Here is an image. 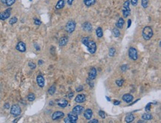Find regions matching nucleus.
I'll return each mask as SVG.
<instances>
[{"mask_svg":"<svg viewBox=\"0 0 161 123\" xmlns=\"http://www.w3.org/2000/svg\"><path fill=\"white\" fill-rule=\"evenodd\" d=\"M5 1H6V0H1V2H2L3 4H5Z\"/></svg>","mask_w":161,"mask_h":123,"instance_id":"50","label":"nucleus"},{"mask_svg":"<svg viewBox=\"0 0 161 123\" xmlns=\"http://www.w3.org/2000/svg\"><path fill=\"white\" fill-rule=\"evenodd\" d=\"M84 110V108L81 105H77V106H75L74 108H73V111L72 112L74 113L75 114H77V115H79V114H81L82 112Z\"/></svg>","mask_w":161,"mask_h":123,"instance_id":"14","label":"nucleus"},{"mask_svg":"<svg viewBox=\"0 0 161 123\" xmlns=\"http://www.w3.org/2000/svg\"><path fill=\"white\" fill-rule=\"evenodd\" d=\"M112 32H113V35H114V37H116V38H117V37H119L120 35V30H118V28H114V29L113 30V31H112Z\"/></svg>","mask_w":161,"mask_h":123,"instance_id":"27","label":"nucleus"},{"mask_svg":"<svg viewBox=\"0 0 161 123\" xmlns=\"http://www.w3.org/2000/svg\"><path fill=\"white\" fill-rule=\"evenodd\" d=\"M142 6H143L144 8H146L149 5V0H142Z\"/></svg>","mask_w":161,"mask_h":123,"instance_id":"30","label":"nucleus"},{"mask_svg":"<svg viewBox=\"0 0 161 123\" xmlns=\"http://www.w3.org/2000/svg\"><path fill=\"white\" fill-rule=\"evenodd\" d=\"M68 41V38L67 36H63V37H62V38H61V39H59V46H65L66 44H67Z\"/></svg>","mask_w":161,"mask_h":123,"instance_id":"18","label":"nucleus"},{"mask_svg":"<svg viewBox=\"0 0 161 123\" xmlns=\"http://www.w3.org/2000/svg\"><path fill=\"white\" fill-rule=\"evenodd\" d=\"M131 19H129V20H128V26H127V28H129L130 26H131Z\"/></svg>","mask_w":161,"mask_h":123,"instance_id":"43","label":"nucleus"},{"mask_svg":"<svg viewBox=\"0 0 161 123\" xmlns=\"http://www.w3.org/2000/svg\"><path fill=\"white\" fill-rule=\"evenodd\" d=\"M89 123H98L99 122V121L97 120V119H92V120H91L90 122H88Z\"/></svg>","mask_w":161,"mask_h":123,"instance_id":"42","label":"nucleus"},{"mask_svg":"<svg viewBox=\"0 0 161 123\" xmlns=\"http://www.w3.org/2000/svg\"><path fill=\"white\" fill-rule=\"evenodd\" d=\"M129 4H130V2L129 0L126 1L123 4V7H122V14H123L124 18H126L129 16H130L131 9L129 7Z\"/></svg>","mask_w":161,"mask_h":123,"instance_id":"3","label":"nucleus"},{"mask_svg":"<svg viewBox=\"0 0 161 123\" xmlns=\"http://www.w3.org/2000/svg\"><path fill=\"white\" fill-rule=\"evenodd\" d=\"M68 118L69 119L71 123H75L77 122V120L78 119V116L77 114H75L73 112H71L68 114Z\"/></svg>","mask_w":161,"mask_h":123,"instance_id":"11","label":"nucleus"},{"mask_svg":"<svg viewBox=\"0 0 161 123\" xmlns=\"http://www.w3.org/2000/svg\"><path fill=\"white\" fill-rule=\"evenodd\" d=\"M127 69V66L126 65H123L121 67V70L122 71V72H125V71Z\"/></svg>","mask_w":161,"mask_h":123,"instance_id":"40","label":"nucleus"},{"mask_svg":"<svg viewBox=\"0 0 161 123\" xmlns=\"http://www.w3.org/2000/svg\"><path fill=\"white\" fill-rule=\"evenodd\" d=\"M143 39L146 41L150 40L153 36V30L152 28L149 26H146L143 28V32H142Z\"/></svg>","mask_w":161,"mask_h":123,"instance_id":"2","label":"nucleus"},{"mask_svg":"<svg viewBox=\"0 0 161 123\" xmlns=\"http://www.w3.org/2000/svg\"><path fill=\"white\" fill-rule=\"evenodd\" d=\"M92 115H93L92 110L90 109V108H88V109H86V111H85V112H84V116H85V118H86V119H91V118L92 117Z\"/></svg>","mask_w":161,"mask_h":123,"instance_id":"17","label":"nucleus"},{"mask_svg":"<svg viewBox=\"0 0 161 123\" xmlns=\"http://www.w3.org/2000/svg\"><path fill=\"white\" fill-rule=\"evenodd\" d=\"M129 56L131 60H137V58H138L137 50L135 48H134V47H131V48L129 49Z\"/></svg>","mask_w":161,"mask_h":123,"instance_id":"6","label":"nucleus"},{"mask_svg":"<svg viewBox=\"0 0 161 123\" xmlns=\"http://www.w3.org/2000/svg\"><path fill=\"white\" fill-rule=\"evenodd\" d=\"M73 2H74V0H68V4H69V5H71Z\"/></svg>","mask_w":161,"mask_h":123,"instance_id":"48","label":"nucleus"},{"mask_svg":"<svg viewBox=\"0 0 161 123\" xmlns=\"http://www.w3.org/2000/svg\"><path fill=\"white\" fill-rule=\"evenodd\" d=\"M120 104V101L116 100V101L114 102V105H119Z\"/></svg>","mask_w":161,"mask_h":123,"instance_id":"44","label":"nucleus"},{"mask_svg":"<svg viewBox=\"0 0 161 123\" xmlns=\"http://www.w3.org/2000/svg\"><path fill=\"white\" fill-rule=\"evenodd\" d=\"M64 122H65V123H71V122H70V120H69V119H68V117H67V118H65V119H64Z\"/></svg>","mask_w":161,"mask_h":123,"instance_id":"46","label":"nucleus"},{"mask_svg":"<svg viewBox=\"0 0 161 123\" xmlns=\"http://www.w3.org/2000/svg\"><path fill=\"white\" fill-rule=\"evenodd\" d=\"M65 116L64 113L63 112H61V111H56L54 112L53 114H52V119L53 120H57L61 118H63Z\"/></svg>","mask_w":161,"mask_h":123,"instance_id":"10","label":"nucleus"},{"mask_svg":"<svg viewBox=\"0 0 161 123\" xmlns=\"http://www.w3.org/2000/svg\"><path fill=\"white\" fill-rule=\"evenodd\" d=\"M76 28V23L74 21H69L65 25V30L68 33H72L75 30Z\"/></svg>","mask_w":161,"mask_h":123,"instance_id":"5","label":"nucleus"},{"mask_svg":"<svg viewBox=\"0 0 161 123\" xmlns=\"http://www.w3.org/2000/svg\"><path fill=\"white\" fill-rule=\"evenodd\" d=\"M137 2H138V0H131V4H132L133 6H136V5H137Z\"/></svg>","mask_w":161,"mask_h":123,"instance_id":"39","label":"nucleus"},{"mask_svg":"<svg viewBox=\"0 0 161 123\" xmlns=\"http://www.w3.org/2000/svg\"><path fill=\"white\" fill-rule=\"evenodd\" d=\"M41 21L40 20H39V19H36V18H35L34 19V24L36 25H41Z\"/></svg>","mask_w":161,"mask_h":123,"instance_id":"38","label":"nucleus"},{"mask_svg":"<svg viewBox=\"0 0 161 123\" xmlns=\"http://www.w3.org/2000/svg\"><path fill=\"white\" fill-rule=\"evenodd\" d=\"M16 0H6L5 1V4L8 6H11L15 3Z\"/></svg>","mask_w":161,"mask_h":123,"instance_id":"29","label":"nucleus"},{"mask_svg":"<svg viewBox=\"0 0 161 123\" xmlns=\"http://www.w3.org/2000/svg\"><path fill=\"white\" fill-rule=\"evenodd\" d=\"M96 77H97V69L93 67L88 72V78L91 80H94Z\"/></svg>","mask_w":161,"mask_h":123,"instance_id":"13","label":"nucleus"},{"mask_svg":"<svg viewBox=\"0 0 161 123\" xmlns=\"http://www.w3.org/2000/svg\"><path fill=\"white\" fill-rule=\"evenodd\" d=\"M86 100V96L85 95V94H78V95L75 98V101L78 103L84 102Z\"/></svg>","mask_w":161,"mask_h":123,"instance_id":"12","label":"nucleus"},{"mask_svg":"<svg viewBox=\"0 0 161 123\" xmlns=\"http://www.w3.org/2000/svg\"><path fill=\"white\" fill-rule=\"evenodd\" d=\"M99 116H100L102 119H105V118H106V113H104V111H99Z\"/></svg>","mask_w":161,"mask_h":123,"instance_id":"34","label":"nucleus"},{"mask_svg":"<svg viewBox=\"0 0 161 123\" xmlns=\"http://www.w3.org/2000/svg\"><path fill=\"white\" fill-rule=\"evenodd\" d=\"M133 99H134L133 96H132L131 94H124L123 96H122V100L125 101L127 103L131 102L132 100H133Z\"/></svg>","mask_w":161,"mask_h":123,"instance_id":"15","label":"nucleus"},{"mask_svg":"<svg viewBox=\"0 0 161 123\" xmlns=\"http://www.w3.org/2000/svg\"><path fill=\"white\" fill-rule=\"evenodd\" d=\"M142 118L144 120H151L153 118L152 115L151 113H144V114L142 116Z\"/></svg>","mask_w":161,"mask_h":123,"instance_id":"23","label":"nucleus"},{"mask_svg":"<svg viewBox=\"0 0 161 123\" xmlns=\"http://www.w3.org/2000/svg\"><path fill=\"white\" fill-rule=\"evenodd\" d=\"M106 98H107V100H108V101H110V100H110V99H109V98H108V97H106Z\"/></svg>","mask_w":161,"mask_h":123,"instance_id":"52","label":"nucleus"},{"mask_svg":"<svg viewBox=\"0 0 161 123\" xmlns=\"http://www.w3.org/2000/svg\"><path fill=\"white\" fill-rule=\"evenodd\" d=\"M21 108L20 107V105H17V104H15V105H13L11 108V115H13V116H18L21 114Z\"/></svg>","mask_w":161,"mask_h":123,"instance_id":"4","label":"nucleus"},{"mask_svg":"<svg viewBox=\"0 0 161 123\" xmlns=\"http://www.w3.org/2000/svg\"><path fill=\"white\" fill-rule=\"evenodd\" d=\"M11 8H8L6 11H4L2 13H0V20H6L11 16Z\"/></svg>","mask_w":161,"mask_h":123,"instance_id":"7","label":"nucleus"},{"mask_svg":"<svg viewBox=\"0 0 161 123\" xmlns=\"http://www.w3.org/2000/svg\"><path fill=\"white\" fill-rule=\"evenodd\" d=\"M96 33H97V36L98 38H102L103 35V32H102V30L101 27H98L97 30H96Z\"/></svg>","mask_w":161,"mask_h":123,"instance_id":"25","label":"nucleus"},{"mask_svg":"<svg viewBox=\"0 0 161 123\" xmlns=\"http://www.w3.org/2000/svg\"><path fill=\"white\" fill-rule=\"evenodd\" d=\"M16 21H17V18L16 17H13V18H11L10 21H9V24L11 25H13L15 23H16Z\"/></svg>","mask_w":161,"mask_h":123,"instance_id":"31","label":"nucleus"},{"mask_svg":"<svg viewBox=\"0 0 161 123\" xmlns=\"http://www.w3.org/2000/svg\"><path fill=\"white\" fill-rule=\"evenodd\" d=\"M145 111H149L151 110V103L147 104V105H146L145 108Z\"/></svg>","mask_w":161,"mask_h":123,"instance_id":"37","label":"nucleus"},{"mask_svg":"<svg viewBox=\"0 0 161 123\" xmlns=\"http://www.w3.org/2000/svg\"><path fill=\"white\" fill-rule=\"evenodd\" d=\"M28 66H29V67L31 69H34L36 68V64L34 63L33 62H29V63H28Z\"/></svg>","mask_w":161,"mask_h":123,"instance_id":"35","label":"nucleus"},{"mask_svg":"<svg viewBox=\"0 0 161 123\" xmlns=\"http://www.w3.org/2000/svg\"><path fill=\"white\" fill-rule=\"evenodd\" d=\"M36 83L40 88H43L45 86V78L41 74H39L36 77Z\"/></svg>","mask_w":161,"mask_h":123,"instance_id":"8","label":"nucleus"},{"mask_svg":"<svg viewBox=\"0 0 161 123\" xmlns=\"http://www.w3.org/2000/svg\"><path fill=\"white\" fill-rule=\"evenodd\" d=\"M114 53H115V49L112 47V48H111L109 49V56L113 57L114 55Z\"/></svg>","mask_w":161,"mask_h":123,"instance_id":"33","label":"nucleus"},{"mask_svg":"<svg viewBox=\"0 0 161 123\" xmlns=\"http://www.w3.org/2000/svg\"><path fill=\"white\" fill-rule=\"evenodd\" d=\"M124 23H125V21H124L123 18H120L119 19H118L117 24H116V26L117 28H119V29H122V27H123V25H124Z\"/></svg>","mask_w":161,"mask_h":123,"instance_id":"19","label":"nucleus"},{"mask_svg":"<svg viewBox=\"0 0 161 123\" xmlns=\"http://www.w3.org/2000/svg\"><path fill=\"white\" fill-rule=\"evenodd\" d=\"M65 5V0H59L57 4L56 5V10H59V9H62Z\"/></svg>","mask_w":161,"mask_h":123,"instance_id":"20","label":"nucleus"},{"mask_svg":"<svg viewBox=\"0 0 161 123\" xmlns=\"http://www.w3.org/2000/svg\"><path fill=\"white\" fill-rule=\"evenodd\" d=\"M82 44L87 47L88 51L90 53H91V54L95 53V52L97 50V44L94 41L89 40L88 38L86 37V38H83L82 39Z\"/></svg>","mask_w":161,"mask_h":123,"instance_id":"1","label":"nucleus"},{"mask_svg":"<svg viewBox=\"0 0 161 123\" xmlns=\"http://www.w3.org/2000/svg\"><path fill=\"white\" fill-rule=\"evenodd\" d=\"M134 120V115L132 114H129L127 115L125 118V122H127V123H129V122H132Z\"/></svg>","mask_w":161,"mask_h":123,"instance_id":"22","label":"nucleus"},{"mask_svg":"<svg viewBox=\"0 0 161 123\" xmlns=\"http://www.w3.org/2000/svg\"><path fill=\"white\" fill-rule=\"evenodd\" d=\"M43 63H44V62H43V60H39V61H38V64H39V66H40V65H42V64Z\"/></svg>","mask_w":161,"mask_h":123,"instance_id":"49","label":"nucleus"},{"mask_svg":"<svg viewBox=\"0 0 161 123\" xmlns=\"http://www.w3.org/2000/svg\"><path fill=\"white\" fill-rule=\"evenodd\" d=\"M83 1H84L85 4L88 7L91 6L94 3H95V0H83Z\"/></svg>","mask_w":161,"mask_h":123,"instance_id":"24","label":"nucleus"},{"mask_svg":"<svg viewBox=\"0 0 161 123\" xmlns=\"http://www.w3.org/2000/svg\"><path fill=\"white\" fill-rule=\"evenodd\" d=\"M16 50L21 52V53H24V52L26 51V45L24 42L20 41L17 44V45L16 46Z\"/></svg>","mask_w":161,"mask_h":123,"instance_id":"9","label":"nucleus"},{"mask_svg":"<svg viewBox=\"0 0 161 123\" xmlns=\"http://www.w3.org/2000/svg\"><path fill=\"white\" fill-rule=\"evenodd\" d=\"M82 29L84 31L91 32L92 30V25L90 22H85L82 25Z\"/></svg>","mask_w":161,"mask_h":123,"instance_id":"16","label":"nucleus"},{"mask_svg":"<svg viewBox=\"0 0 161 123\" xmlns=\"http://www.w3.org/2000/svg\"><path fill=\"white\" fill-rule=\"evenodd\" d=\"M73 96H74V93L73 92H71L68 95V98L69 99H71L72 97H73Z\"/></svg>","mask_w":161,"mask_h":123,"instance_id":"45","label":"nucleus"},{"mask_svg":"<svg viewBox=\"0 0 161 123\" xmlns=\"http://www.w3.org/2000/svg\"><path fill=\"white\" fill-rule=\"evenodd\" d=\"M55 91H56V86H51V87L49 88V89H48V94H51V95H53V94L55 93Z\"/></svg>","mask_w":161,"mask_h":123,"instance_id":"28","label":"nucleus"},{"mask_svg":"<svg viewBox=\"0 0 161 123\" xmlns=\"http://www.w3.org/2000/svg\"><path fill=\"white\" fill-rule=\"evenodd\" d=\"M92 80H91V79H89V78L86 80L87 83L89 84V86H91V87H94V82L92 81Z\"/></svg>","mask_w":161,"mask_h":123,"instance_id":"36","label":"nucleus"},{"mask_svg":"<svg viewBox=\"0 0 161 123\" xmlns=\"http://www.w3.org/2000/svg\"><path fill=\"white\" fill-rule=\"evenodd\" d=\"M76 90H77V92H79V91H82V90H83V88H82V86H79V88H77Z\"/></svg>","mask_w":161,"mask_h":123,"instance_id":"41","label":"nucleus"},{"mask_svg":"<svg viewBox=\"0 0 161 123\" xmlns=\"http://www.w3.org/2000/svg\"><path fill=\"white\" fill-rule=\"evenodd\" d=\"M57 105L61 108H65L68 105V101L66 100H61L57 102Z\"/></svg>","mask_w":161,"mask_h":123,"instance_id":"21","label":"nucleus"},{"mask_svg":"<svg viewBox=\"0 0 161 123\" xmlns=\"http://www.w3.org/2000/svg\"><path fill=\"white\" fill-rule=\"evenodd\" d=\"M9 108H10V105H9L8 103H5V105H4V108H7V109H8Z\"/></svg>","mask_w":161,"mask_h":123,"instance_id":"47","label":"nucleus"},{"mask_svg":"<svg viewBox=\"0 0 161 123\" xmlns=\"http://www.w3.org/2000/svg\"><path fill=\"white\" fill-rule=\"evenodd\" d=\"M27 100H28V101H30V102H33V101H34V100H35L36 96H35V94H33V93H30V94L27 95Z\"/></svg>","mask_w":161,"mask_h":123,"instance_id":"26","label":"nucleus"},{"mask_svg":"<svg viewBox=\"0 0 161 123\" xmlns=\"http://www.w3.org/2000/svg\"><path fill=\"white\" fill-rule=\"evenodd\" d=\"M139 122V123L140 122V123H142V122H143V121H141V120H140V121L139 120V121H138V122Z\"/></svg>","mask_w":161,"mask_h":123,"instance_id":"51","label":"nucleus"},{"mask_svg":"<svg viewBox=\"0 0 161 123\" xmlns=\"http://www.w3.org/2000/svg\"><path fill=\"white\" fill-rule=\"evenodd\" d=\"M123 82H124L123 80H116V84L118 86H122V84H123Z\"/></svg>","mask_w":161,"mask_h":123,"instance_id":"32","label":"nucleus"}]
</instances>
